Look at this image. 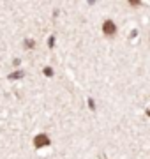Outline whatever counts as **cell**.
Segmentation results:
<instances>
[{"label": "cell", "instance_id": "52a82bcc", "mask_svg": "<svg viewBox=\"0 0 150 159\" xmlns=\"http://www.w3.org/2000/svg\"><path fill=\"white\" fill-rule=\"evenodd\" d=\"M147 113H148V115H150V110H147Z\"/></svg>", "mask_w": 150, "mask_h": 159}, {"label": "cell", "instance_id": "5b68a950", "mask_svg": "<svg viewBox=\"0 0 150 159\" xmlns=\"http://www.w3.org/2000/svg\"><path fill=\"white\" fill-rule=\"evenodd\" d=\"M48 44L53 46V44H55V39H53V37H50V39H48Z\"/></svg>", "mask_w": 150, "mask_h": 159}, {"label": "cell", "instance_id": "277c9868", "mask_svg": "<svg viewBox=\"0 0 150 159\" xmlns=\"http://www.w3.org/2000/svg\"><path fill=\"white\" fill-rule=\"evenodd\" d=\"M44 74H46V76H51V74H53L51 67H46V69H44Z\"/></svg>", "mask_w": 150, "mask_h": 159}, {"label": "cell", "instance_id": "6da1fadb", "mask_svg": "<svg viewBox=\"0 0 150 159\" xmlns=\"http://www.w3.org/2000/svg\"><path fill=\"white\" fill-rule=\"evenodd\" d=\"M34 145H35L37 148L46 147V145H50V138H48L46 134H37V136L34 138Z\"/></svg>", "mask_w": 150, "mask_h": 159}, {"label": "cell", "instance_id": "3957f363", "mask_svg": "<svg viewBox=\"0 0 150 159\" xmlns=\"http://www.w3.org/2000/svg\"><path fill=\"white\" fill-rule=\"evenodd\" d=\"M21 76H23V71H18V73H12V74H9V78H11V80L21 78Z\"/></svg>", "mask_w": 150, "mask_h": 159}, {"label": "cell", "instance_id": "8992f818", "mask_svg": "<svg viewBox=\"0 0 150 159\" xmlns=\"http://www.w3.org/2000/svg\"><path fill=\"white\" fill-rule=\"evenodd\" d=\"M88 106H90V108H95V104H94L92 99H88Z\"/></svg>", "mask_w": 150, "mask_h": 159}, {"label": "cell", "instance_id": "7a4b0ae2", "mask_svg": "<svg viewBox=\"0 0 150 159\" xmlns=\"http://www.w3.org/2000/svg\"><path fill=\"white\" fill-rule=\"evenodd\" d=\"M115 23H113V21H104V25H103V32H104V34H106V35H113V34H115Z\"/></svg>", "mask_w": 150, "mask_h": 159}]
</instances>
